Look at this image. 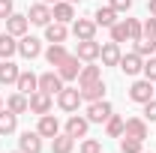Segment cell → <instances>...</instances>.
<instances>
[{
    "instance_id": "cell-1",
    "label": "cell",
    "mask_w": 156,
    "mask_h": 153,
    "mask_svg": "<svg viewBox=\"0 0 156 153\" xmlns=\"http://www.w3.org/2000/svg\"><path fill=\"white\" fill-rule=\"evenodd\" d=\"M153 81H147V78H138L135 84L129 87V99L132 102H138V105H144V102H150L153 99Z\"/></svg>"
},
{
    "instance_id": "cell-2",
    "label": "cell",
    "mask_w": 156,
    "mask_h": 153,
    "mask_svg": "<svg viewBox=\"0 0 156 153\" xmlns=\"http://www.w3.org/2000/svg\"><path fill=\"white\" fill-rule=\"evenodd\" d=\"M111 114H114V108H111L108 99H96V102L87 105V120H90V123H105Z\"/></svg>"
},
{
    "instance_id": "cell-3",
    "label": "cell",
    "mask_w": 156,
    "mask_h": 153,
    "mask_svg": "<svg viewBox=\"0 0 156 153\" xmlns=\"http://www.w3.org/2000/svg\"><path fill=\"white\" fill-rule=\"evenodd\" d=\"M57 105L63 111H78V105H81V90H78V87H63L57 93Z\"/></svg>"
},
{
    "instance_id": "cell-4",
    "label": "cell",
    "mask_w": 156,
    "mask_h": 153,
    "mask_svg": "<svg viewBox=\"0 0 156 153\" xmlns=\"http://www.w3.org/2000/svg\"><path fill=\"white\" fill-rule=\"evenodd\" d=\"M78 72H81V57H78V54H69V57L57 66V75L63 78V81H75Z\"/></svg>"
},
{
    "instance_id": "cell-5",
    "label": "cell",
    "mask_w": 156,
    "mask_h": 153,
    "mask_svg": "<svg viewBox=\"0 0 156 153\" xmlns=\"http://www.w3.org/2000/svg\"><path fill=\"white\" fill-rule=\"evenodd\" d=\"M99 51H102V45H99L96 39H78V48H75V54L84 63H93V60L99 57Z\"/></svg>"
},
{
    "instance_id": "cell-6",
    "label": "cell",
    "mask_w": 156,
    "mask_h": 153,
    "mask_svg": "<svg viewBox=\"0 0 156 153\" xmlns=\"http://www.w3.org/2000/svg\"><path fill=\"white\" fill-rule=\"evenodd\" d=\"M27 18H30V24H39V27H45V24H51V6L48 3H33L30 6V12H27Z\"/></svg>"
},
{
    "instance_id": "cell-7",
    "label": "cell",
    "mask_w": 156,
    "mask_h": 153,
    "mask_svg": "<svg viewBox=\"0 0 156 153\" xmlns=\"http://www.w3.org/2000/svg\"><path fill=\"white\" fill-rule=\"evenodd\" d=\"M18 54L21 57H27V60H33V57H39L42 54V42H39L36 36H21V42H18Z\"/></svg>"
},
{
    "instance_id": "cell-8",
    "label": "cell",
    "mask_w": 156,
    "mask_h": 153,
    "mask_svg": "<svg viewBox=\"0 0 156 153\" xmlns=\"http://www.w3.org/2000/svg\"><path fill=\"white\" fill-rule=\"evenodd\" d=\"M27 27H30V18L27 15H18V12H12L9 18H6V33H12L15 39H21L27 33Z\"/></svg>"
},
{
    "instance_id": "cell-9",
    "label": "cell",
    "mask_w": 156,
    "mask_h": 153,
    "mask_svg": "<svg viewBox=\"0 0 156 153\" xmlns=\"http://www.w3.org/2000/svg\"><path fill=\"white\" fill-rule=\"evenodd\" d=\"M51 15H54V21H60V24H69V21L75 18V3H69V0H57V3L51 6Z\"/></svg>"
},
{
    "instance_id": "cell-10",
    "label": "cell",
    "mask_w": 156,
    "mask_h": 153,
    "mask_svg": "<svg viewBox=\"0 0 156 153\" xmlns=\"http://www.w3.org/2000/svg\"><path fill=\"white\" fill-rule=\"evenodd\" d=\"M39 90H42V93H60V90H63V78L57 75V72H42V75H39Z\"/></svg>"
},
{
    "instance_id": "cell-11",
    "label": "cell",
    "mask_w": 156,
    "mask_h": 153,
    "mask_svg": "<svg viewBox=\"0 0 156 153\" xmlns=\"http://www.w3.org/2000/svg\"><path fill=\"white\" fill-rule=\"evenodd\" d=\"M117 66H120V72H123V75H138V72H141V66H144V57L132 51V54H123Z\"/></svg>"
},
{
    "instance_id": "cell-12",
    "label": "cell",
    "mask_w": 156,
    "mask_h": 153,
    "mask_svg": "<svg viewBox=\"0 0 156 153\" xmlns=\"http://www.w3.org/2000/svg\"><path fill=\"white\" fill-rule=\"evenodd\" d=\"M51 99H54V96L51 93H42V90H36V93H30V111H33V114H48V111H51Z\"/></svg>"
},
{
    "instance_id": "cell-13",
    "label": "cell",
    "mask_w": 156,
    "mask_h": 153,
    "mask_svg": "<svg viewBox=\"0 0 156 153\" xmlns=\"http://www.w3.org/2000/svg\"><path fill=\"white\" fill-rule=\"evenodd\" d=\"M36 132L42 135V138H54V135L60 132V123H57V117L51 114V111H48V114H42V117H39V126H36Z\"/></svg>"
},
{
    "instance_id": "cell-14",
    "label": "cell",
    "mask_w": 156,
    "mask_h": 153,
    "mask_svg": "<svg viewBox=\"0 0 156 153\" xmlns=\"http://www.w3.org/2000/svg\"><path fill=\"white\" fill-rule=\"evenodd\" d=\"M72 33H75V39H93V33H96V21H93V18H75V21H72Z\"/></svg>"
},
{
    "instance_id": "cell-15",
    "label": "cell",
    "mask_w": 156,
    "mask_h": 153,
    "mask_svg": "<svg viewBox=\"0 0 156 153\" xmlns=\"http://www.w3.org/2000/svg\"><path fill=\"white\" fill-rule=\"evenodd\" d=\"M18 147H21V153H39L42 150V135L27 129V132L18 138Z\"/></svg>"
},
{
    "instance_id": "cell-16",
    "label": "cell",
    "mask_w": 156,
    "mask_h": 153,
    "mask_svg": "<svg viewBox=\"0 0 156 153\" xmlns=\"http://www.w3.org/2000/svg\"><path fill=\"white\" fill-rule=\"evenodd\" d=\"M99 57H102L105 66H117L120 57H123V54H120V42H105V45H102V51H99Z\"/></svg>"
},
{
    "instance_id": "cell-17",
    "label": "cell",
    "mask_w": 156,
    "mask_h": 153,
    "mask_svg": "<svg viewBox=\"0 0 156 153\" xmlns=\"http://www.w3.org/2000/svg\"><path fill=\"white\" fill-rule=\"evenodd\" d=\"M81 90V99H87V102H96V99H105V81L99 78L93 84H84V87H78Z\"/></svg>"
},
{
    "instance_id": "cell-18",
    "label": "cell",
    "mask_w": 156,
    "mask_h": 153,
    "mask_svg": "<svg viewBox=\"0 0 156 153\" xmlns=\"http://www.w3.org/2000/svg\"><path fill=\"white\" fill-rule=\"evenodd\" d=\"M87 126H90V120L87 117H78V114H72L66 120V132L72 135V138H84L87 135Z\"/></svg>"
},
{
    "instance_id": "cell-19",
    "label": "cell",
    "mask_w": 156,
    "mask_h": 153,
    "mask_svg": "<svg viewBox=\"0 0 156 153\" xmlns=\"http://www.w3.org/2000/svg\"><path fill=\"white\" fill-rule=\"evenodd\" d=\"M72 147H75V138L69 132H57L51 138V153H72Z\"/></svg>"
},
{
    "instance_id": "cell-20",
    "label": "cell",
    "mask_w": 156,
    "mask_h": 153,
    "mask_svg": "<svg viewBox=\"0 0 156 153\" xmlns=\"http://www.w3.org/2000/svg\"><path fill=\"white\" fill-rule=\"evenodd\" d=\"M15 87H18V93L30 96V93H36V90H39V78L33 75V72H21L18 81H15Z\"/></svg>"
},
{
    "instance_id": "cell-21",
    "label": "cell",
    "mask_w": 156,
    "mask_h": 153,
    "mask_svg": "<svg viewBox=\"0 0 156 153\" xmlns=\"http://www.w3.org/2000/svg\"><path fill=\"white\" fill-rule=\"evenodd\" d=\"M123 135H132V138H141V141H144V138H147V120H141V117H129Z\"/></svg>"
},
{
    "instance_id": "cell-22",
    "label": "cell",
    "mask_w": 156,
    "mask_h": 153,
    "mask_svg": "<svg viewBox=\"0 0 156 153\" xmlns=\"http://www.w3.org/2000/svg\"><path fill=\"white\" fill-rule=\"evenodd\" d=\"M6 108L12 111V114H24V111H30V96L24 93H12L6 99Z\"/></svg>"
},
{
    "instance_id": "cell-23",
    "label": "cell",
    "mask_w": 156,
    "mask_h": 153,
    "mask_svg": "<svg viewBox=\"0 0 156 153\" xmlns=\"http://www.w3.org/2000/svg\"><path fill=\"white\" fill-rule=\"evenodd\" d=\"M102 78V66H93V63H87V66H81V72H78V87H84V84H93Z\"/></svg>"
},
{
    "instance_id": "cell-24",
    "label": "cell",
    "mask_w": 156,
    "mask_h": 153,
    "mask_svg": "<svg viewBox=\"0 0 156 153\" xmlns=\"http://www.w3.org/2000/svg\"><path fill=\"white\" fill-rule=\"evenodd\" d=\"M93 21H96V27H111V24H117V12L111 6H99L93 12Z\"/></svg>"
},
{
    "instance_id": "cell-25",
    "label": "cell",
    "mask_w": 156,
    "mask_h": 153,
    "mask_svg": "<svg viewBox=\"0 0 156 153\" xmlns=\"http://www.w3.org/2000/svg\"><path fill=\"white\" fill-rule=\"evenodd\" d=\"M18 75H21V69L12 60H3V63H0V84H15Z\"/></svg>"
},
{
    "instance_id": "cell-26",
    "label": "cell",
    "mask_w": 156,
    "mask_h": 153,
    "mask_svg": "<svg viewBox=\"0 0 156 153\" xmlns=\"http://www.w3.org/2000/svg\"><path fill=\"white\" fill-rule=\"evenodd\" d=\"M66 57H69V51L63 48V42H51V48L45 51V60H48L51 66H60V63H63Z\"/></svg>"
},
{
    "instance_id": "cell-27",
    "label": "cell",
    "mask_w": 156,
    "mask_h": 153,
    "mask_svg": "<svg viewBox=\"0 0 156 153\" xmlns=\"http://www.w3.org/2000/svg\"><path fill=\"white\" fill-rule=\"evenodd\" d=\"M15 51H18L15 36H12V33H0V60H9Z\"/></svg>"
},
{
    "instance_id": "cell-28",
    "label": "cell",
    "mask_w": 156,
    "mask_h": 153,
    "mask_svg": "<svg viewBox=\"0 0 156 153\" xmlns=\"http://www.w3.org/2000/svg\"><path fill=\"white\" fill-rule=\"evenodd\" d=\"M15 126H18V114H12L9 108H3L0 111V135H12Z\"/></svg>"
},
{
    "instance_id": "cell-29",
    "label": "cell",
    "mask_w": 156,
    "mask_h": 153,
    "mask_svg": "<svg viewBox=\"0 0 156 153\" xmlns=\"http://www.w3.org/2000/svg\"><path fill=\"white\" fill-rule=\"evenodd\" d=\"M66 24H60V21H54V24H45V39L48 42H66Z\"/></svg>"
},
{
    "instance_id": "cell-30",
    "label": "cell",
    "mask_w": 156,
    "mask_h": 153,
    "mask_svg": "<svg viewBox=\"0 0 156 153\" xmlns=\"http://www.w3.org/2000/svg\"><path fill=\"white\" fill-rule=\"evenodd\" d=\"M123 129H126V120H123V117L111 114L108 120H105V132H108V138H123Z\"/></svg>"
},
{
    "instance_id": "cell-31",
    "label": "cell",
    "mask_w": 156,
    "mask_h": 153,
    "mask_svg": "<svg viewBox=\"0 0 156 153\" xmlns=\"http://www.w3.org/2000/svg\"><path fill=\"white\" fill-rule=\"evenodd\" d=\"M141 150H144V141H141V138L123 135V141H120V153H141Z\"/></svg>"
},
{
    "instance_id": "cell-32",
    "label": "cell",
    "mask_w": 156,
    "mask_h": 153,
    "mask_svg": "<svg viewBox=\"0 0 156 153\" xmlns=\"http://www.w3.org/2000/svg\"><path fill=\"white\" fill-rule=\"evenodd\" d=\"M126 33H129V42L144 39V24H141L138 18H126Z\"/></svg>"
},
{
    "instance_id": "cell-33",
    "label": "cell",
    "mask_w": 156,
    "mask_h": 153,
    "mask_svg": "<svg viewBox=\"0 0 156 153\" xmlns=\"http://www.w3.org/2000/svg\"><path fill=\"white\" fill-rule=\"evenodd\" d=\"M153 51H156V39H138L135 42V54H141V57H153Z\"/></svg>"
},
{
    "instance_id": "cell-34",
    "label": "cell",
    "mask_w": 156,
    "mask_h": 153,
    "mask_svg": "<svg viewBox=\"0 0 156 153\" xmlns=\"http://www.w3.org/2000/svg\"><path fill=\"white\" fill-rule=\"evenodd\" d=\"M108 30H111V42H126V39H129V33H126V21H117V24H111Z\"/></svg>"
},
{
    "instance_id": "cell-35",
    "label": "cell",
    "mask_w": 156,
    "mask_h": 153,
    "mask_svg": "<svg viewBox=\"0 0 156 153\" xmlns=\"http://www.w3.org/2000/svg\"><path fill=\"white\" fill-rule=\"evenodd\" d=\"M141 72H144V78H147V81H153V84H156V57L144 60V66H141Z\"/></svg>"
},
{
    "instance_id": "cell-36",
    "label": "cell",
    "mask_w": 156,
    "mask_h": 153,
    "mask_svg": "<svg viewBox=\"0 0 156 153\" xmlns=\"http://www.w3.org/2000/svg\"><path fill=\"white\" fill-rule=\"evenodd\" d=\"M81 153H102V144L96 138H84L81 141Z\"/></svg>"
},
{
    "instance_id": "cell-37",
    "label": "cell",
    "mask_w": 156,
    "mask_h": 153,
    "mask_svg": "<svg viewBox=\"0 0 156 153\" xmlns=\"http://www.w3.org/2000/svg\"><path fill=\"white\" fill-rule=\"evenodd\" d=\"M144 120H150V123H156V99H150V102H144Z\"/></svg>"
},
{
    "instance_id": "cell-38",
    "label": "cell",
    "mask_w": 156,
    "mask_h": 153,
    "mask_svg": "<svg viewBox=\"0 0 156 153\" xmlns=\"http://www.w3.org/2000/svg\"><path fill=\"white\" fill-rule=\"evenodd\" d=\"M144 36H147V39H156V15H150V18L144 21Z\"/></svg>"
},
{
    "instance_id": "cell-39",
    "label": "cell",
    "mask_w": 156,
    "mask_h": 153,
    "mask_svg": "<svg viewBox=\"0 0 156 153\" xmlns=\"http://www.w3.org/2000/svg\"><path fill=\"white\" fill-rule=\"evenodd\" d=\"M12 12H15V9H12V0H0V18L6 21Z\"/></svg>"
},
{
    "instance_id": "cell-40",
    "label": "cell",
    "mask_w": 156,
    "mask_h": 153,
    "mask_svg": "<svg viewBox=\"0 0 156 153\" xmlns=\"http://www.w3.org/2000/svg\"><path fill=\"white\" fill-rule=\"evenodd\" d=\"M129 6H132V0H111V9L114 12H129Z\"/></svg>"
},
{
    "instance_id": "cell-41",
    "label": "cell",
    "mask_w": 156,
    "mask_h": 153,
    "mask_svg": "<svg viewBox=\"0 0 156 153\" xmlns=\"http://www.w3.org/2000/svg\"><path fill=\"white\" fill-rule=\"evenodd\" d=\"M147 9H150V15H156V0H150V3H147Z\"/></svg>"
},
{
    "instance_id": "cell-42",
    "label": "cell",
    "mask_w": 156,
    "mask_h": 153,
    "mask_svg": "<svg viewBox=\"0 0 156 153\" xmlns=\"http://www.w3.org/2000/svg\"><path fill=\"white\" fill-rule=\"evenodd\" d=\"M42 3H48V6H54V3H57V0H42Z\"/></svg>"
},
{
    "instance_id": "cell-43",
    "label": "cell",
    "mask_w": 156,
    "mask_h": 153,
    "mask_svg": "<svg viewBox=\"0 0 156 153\" xmlns=\"http://www.w3.org/2000/svg\"><path fill=\"white\" fill-rule=\"evenodd\" d=\"M0 111H3V99H0Z\"/></svg>"
},
{
    "instance_id": "cell-44",
    "label": "cell",
    "mask_w": 156,
    "mask_h": 153,
    "mask_svg": "<svg viewBox=\"0 0 156 153\" xmlns=\"http://www.w3.org/2000/svg\"><path fill=\"white\" fill-rule=\"evenodd\" d=\"M69 3H81V0H69Z\"/></svg>"
},
{
    "instance_id": "cell-45",
    "label": "cell",
    "mask_w": 156,
    "mask_h": 153,
    "mask_svg": "<svg viewBox=\"0 0 156 153\" xmlns=\"http://www.w3.org/2000/svg\"><path fill=\"white\" fill-rule=\"evenodd\" d=\"M15 153H21V150H15Z\"/></svg>"
},
{
    "instance_id": "cell-46",
    "label": "cell",
    "mask_w": 156,
    "mask_h": 153,
    "mask_svg": "<svg viewBox=\"0 0 156 153\" xmlns=\"http://www.w3.org/2000/svg\"><path fill=\"white\" fill-rule=\"evenodd\" d=\"M0 63H3V60H0Z\"/></svg>"
},
{
    "instance_id": "cell-47",
    "label": "cell",
    "mask_w": 156,
    "mask_h": 153,
    "mask_svg": "<svg viewBox=\"0 0 156 153\" xmlns=\"http://www.w3.org/2000/svg\"><path fill=\"white\" fill-rule=\"evenodd\" d=\"M141 153H144V150H141Z\"/></svg>"
}]
</instances>
